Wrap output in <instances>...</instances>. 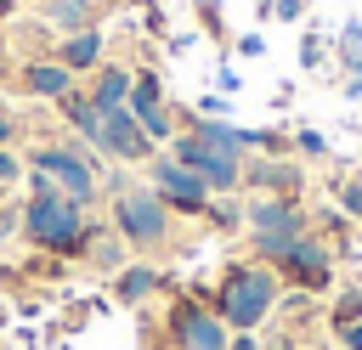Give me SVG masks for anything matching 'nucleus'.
I'll return each instance as SVG.
<instances>
[{
  "label": "nucleus",
  "instance_id": "nucleus-30",
  "mask_svg": "<svg viewBox=\"0 0 362 350\" xmlns=\"http://www.w3.org/2000/svg\"><path fill=\"white\" fill-rule=\"evenodd\" d=\"M232 45H238V51H243V56H260V51H266V40H260V34H238V40H232Z\"/></svg>",
  "mask_w": 362,
  "mask_h": 350
},
{
  "label": "nucleus",
  "instance_id": "nucleus-31",
  "mask_svg": "<svg viewBox=\"0 0 362 350\" xmlns=\"http://www.w3.org/2000/svg\"><path fill=\"white\" fill-rule=\"evenodd\" d=\"M141 23H147L153 34H164V11H158V6H147V11H141Z\"/></svg>",
  "mask_w": 362,
  "mask_h": 350
},
{
  "label": "nucleus",
  "instance_id": "nucleus-24",
  "mask_svg": "<svg viewBox=\"0 0 362 350\" xmlns=\"http://www.w3.org/2000/svg\"><path fill=\"white\" fill-rule=\"evenodd\" d=\"M339 209H345L351 220H362V169L345 175V186H339Z\"/></svg>",
  "mask_w": 362,
  "mask_h": 350
},
{
  "label": "nucleus",
  "instance_id": "nucleus-21",
  "mask_svg": "<svg viewBox=\"0 0 362 350\" xmlns=\"http://www.w3.org/2000/svg\"><path fill=\"white\" fill-rule=\"evenodd\" d=\"M339 68L345 73H362V23H345L339 28Z\"/></svg>",
  "mask_w": 362,
  "mask_h": 350
},
{
  "label": "nucleus",
  "instance_id": "nucleus-4",
  "mask_svg": "<svg viewBox=\"0 0 362 350\" xmlns=\"http://www.w3.org/2000/svg\"><path fill=\"white\" fill-rule=\"evenodd\" d=\"M28 169L45 175L57 192H68L79 209H90L102 198V175H96V152L85 141H68V147H34L28 152Z\"/></svg>",
  "mask_w": 362,
  "mask_h": 350
},
{
  "label": "nucleus",
  "instance_id": "nucleus-23",
  "mask_svg": "<svg viewBox=\"0 0 362 350\" xmlns=\"http://www.w3.org/2000/svg\"><path fill=\"white\" fill-rule=\"evenodd\" d=\"M192 6H198V23H204V34H209L215 45H232V34L221 28V6H215V0H192Z\"/></svg>",
  "mask_w": 362,
  "mask_h": 350
},
{
  "label": "nucleus",
  "instance_id": "nucleus-27",
  "mask_svg": "<svg viewBox=\"0 0 362 350\" xmlns=\"http://www.w3.org/2000/svg\"><path fill=\"white\" fill-rule=\"evenodd\" d=\"M272 17L277 23H305V0H272Z\"/></svg>",
  "mask_w": 362,
  "mask_h": 350
},
{
  "label": "nucleus",
  "instance_id": "nucleus-11",
  "mask_svg": "<svg viewBox=\"0 0 362 350\" xmlns=\"http://www.w3.org/2000/svg\"><path fill=\"white\" fill-rule=\"evenodd\" d=\"M243 226L249 231H311V215H305V203L300 198H255L249 209H243Z\"/></svg>",
  "mask_w": 362,
  "mask_h": 350
},
{
  "label": "nucleus",
  "instance_id": "nucleus-12",
  "mask_svg": "<svg viewBox=\"0 0 362 350\" xmlns=\"http://www.w3.org/2000/svg\"><path fill=\"white\" fill-rule=\"evenodd\" d=\"M158 288H170V282H164V277H158V265H147V260H130L124 271H113V299H119V305H130V310H136V305H147Z\"/></svg>",
  "mask_w": 362,
  "mask_h": 350
},
{
  "label": "nucleus",
  "instance_id": "nucleus-8",
  "mask_svg": "<svg viewBox=\"0 0 362 350\" xmlns=\"http://www.w3.org/2000/svg\"><path fill=\"white\" fill-rule=\"evenodd\" d=\"M147 186L170 203V215H175V209H181V215H204L209 198H215V192L204 186V175H192L187 164H175L170 152H153V158H147Z\"/></svg>",
  "mask_w": 362,
  "mask_h": 350
},
{
  "label": "nucleus",
  "instance_id": "nucleus-10",
  "mask_svg": "<svg viewBox=\"0 0 362 350\" xmlns=\"http://www.w3.org/2000/svg\"><path fill=\"white\" fill-rule=\"evenodd\" d=\"M96 152H107V158H124V164H147L153 152H158V141L130 119V107H113V113H102V135H96Z\"/></svg>",
  "mask_w": 362,
  "mask_h": 350
},
{
  "label": "nucleus",
  "instance_id": "nucleus-3",
  "mask_svg": "<svg viewBox=\"0 0 362 350\" xmlns=\"http://www.w3.org/2000/svg\"><path fill=\"white\" fill-rule=\"evenodd\" d=\"M113 231L130 243V254L153 260L175 243V215L153 186H113Z\"/></svg>",
  "mask_w": 362,
  "mask_h": 350
},
{
  "label": "nucleus",
  "instance_id": "nucleus-37",
  "mask_svg": "<svg viewBox=\"0 0 362 350\" xmlns=\"http://www.w3.org/2000/svg\"><path fill=\"white\" fill-rule=\"evenodd\" d=\"M0 56H6V34H0Z\"/></svg>",
  "mask_w": 362,
  "mask_h": 350
},
{
  "label": "nucleus",
  "instance_id": "nucleus-22",
  "mask_svg": "<svg viewBox=\"0 0 362 350\" xmlns=\"http://www.w3.org/2000/svg\"><path fill=\"white\" fill-rule=\"evenodd\" d=\"M322 62H328V51H322L317 28H311V23H300V68H305V73H317Z\"/></svg>",
  "mask_w": 362,
  "mask_h": 350
},
{
  "label": "nucleus",
  "instance_id": "nucleus-38",
  "mask_svg": "<svg viewBox=\"0 0 362 350\" xmlns=\"http://www.w3.org/2000/svg\"><path fill=\"white\" fill-rule=\"evenodd\" d=\"M0 113H6V102H0Z\"/></svg>",
  "mask_w": 362,
  "mask_h": 350
},
{
  "label": "nucleus",
  "instance_id": "nucleus-19",
  "mask_svg": "<svg viewBox=\"0 0 362 350\" xmlns=\"http://www.w3.org/2000/svg\"><path fill=\"white\" fill-rule=\"evenodd\" d=\"M124 254H130V243H124L119 231H102V226H96V237H90V265L113 277V271H124V265H130Z\"/></svg>",
  "mask_w": 362,
  "mask_h": 350
},
{
  "label": "nucleus",
  "instance_id": "nucleus-1",
  "mask_svg": "<svg viewBox=\"0 0 362 350\" xmlns=\"http://www.w3.org/2000/svg\"><path fill=\"white\" fill-rule=\"evenodd\" d=\"M23 237L57 260H85L90 254V237H96V220H85V209L57 192L45 175H34V192L23 203Z\"/></svg>",
  "mask_w": 362,
  "mask_h": 350
},
{
  "label": "nucleus",
  "instance_id": "nucleus-35",
  "mask_svg": "<svg viewBox=\"0 0 362 350\" xmlns=\"http://www.w3.org/2000/svg\"><path fill=\"white\" fill-rule=\"evenodd\" d=\"M6 141H11V107L0 113V147H6Z\"/></svg>",
  "mask_w": 362,
  "mask_h": 350
},
{
  "label": "nucleus",
  "instance_id": "nucleus-14",
  "mask_svg": "<svg viewBox=\"0 0 362 350\" xmlns=\"http://www.w3.org/2000/svg\"><path fill=\"white\" fill-rule=\"evenodd\" d=\"M90 107L96 113H113V107H124L130 102V68H119V62H102L96 73H90Z\"/></svg>",
  "mask_w": 362,
  "mask_h": 350
},
{
  "label": "nucleus",
  "instance_id": "nucleus-28",
  "mask_svg": "<svg viewBox=\"0 0 362 350\" xmlns=\"http://www.w3.org/2000/svg\"><path fill=\"white\" fill-rule=\"evenodd\" d=\"M17 175H23V164H17V158H11L6 147H0V192H6V186H11Z\"/></svg>",
  "mask_w": 362,
  "mask_h": 350
},
{
  "label": "nucleus",
  "instance_id": "nucleus-5",
  "mask_svg": "<svg viewBox=\"0 0 362 350\" xmlns=\"http://www.w3.org/2000/svg\"><path fill=\"white\" fill-rule=\"evenodd\" d=\"M272 271L283 277V288L294 294H328L334 288V243H322L317 231H300L277 248Z\"/></svg>",
  "mask_w": 362,
  "mask_h": 350
},
{
  "label": "nucleus",
  "instance_id": "nucleus-13",
  "mask_svg": "<svg viewBox=\"0 0 362 350\" xmlns=\"http://www.w3.org/2000/svg\"><path fill=\"white\" fill-rule=\"evenodd\" d=\"M23 90H28V96H51V102H62V96L74 90V73H68L57 56H34V62L23 68Z\"/></svg>",
  "mask_w": 362,
  "mask_h": 350
},
{
  "label": "nucleus",
  "instance_id": "nucleus-25",
  "mask_svg": "<svg viewBox=\"0 0 362 350\" xmlns=\"http://www.w3.org/2000/svg\"><path fill=\"white\" fill-rule=\"evenodd\" d=\"M294 152L322 158V152H328V135H322V130H294Z\"/></svg>",
  "mask_w": 362,
  "mask_h": 350
},
{
  "label": "nucleus",
  "instance_id": "nucleus-9",
  "mask_svg": "<svg viewBox=\"0 0 362 350\" xmlns=\"http://www.w3.org/2000/svg\"><path fill=\"white\" fill-rule=\"evenodd\" d=\"M130 119L153 135V141H175V113L164 107V90H158V73L153 68H136L130 73Z\"/></svg>",
  "mask_w": 362,
  "mask_h": 350
},
{
  "label": "nucleus",
  "instance_id": "nucleus-20",
  "mask_svg": "<svg viewBox=\"0 0 362 350\" xmlns=\"http://www.w3.org/2000/svg\"><path fill=\"white\" fill-rule=\"evenodd\" d=\"M356 322H362V282H345V288L334 294L328 327H334V333H345V327H356Z\"/></svg>",
  "mask_w": 362,
  "mask_h": 350
},
{
  "label": "nucleus",
  "instance_id": "nucleus-29",
  "mask_svg": "<svg viewBox=\"0 0 362 350\" xmlns=\"http://www.w3.org/2000/svg\"><path fill=\"white\" fill-rule=\"evenodd\" d=\"M260 350H294V339H288V327H272V333L260 339Z\"/></svg>",
  "mask_w": 362,
  "mask_h": 350
},
{
  "label": "nucleus",
  "instance_id": "nucleus-7",
  "mask_svg": "<svg viewBox=\"0 0 362 350\" xmlns=\"http://www.w3.org/2000/svg\"><path fill=\"white\" fill-rule=\"evenodd\" d=\"M170 158L187 164L192 175H204L209 192H238V186H243V152H232V147H209V141H198V135L181 130V135L170 141Z\"/></svg>",
  "mask_w": 362,
  "mask_h": 350
},
{
  "label": "nucleus",
  "instance_id": "nucleus-39",
  "mask_svg": "<svg viewBox=\"0 0 362 350\" xmlns=\"http://www.w3.org/2000/svg\"><path fill=\"white\" fill-rule=\"evenodd\" d=\"M305 6H311V0H305Z\"/></svg>",
  "mask_w": 362,
  "mask_h": 350
},
{
  "label": "nucleus",
  "instance_id": "nucleus-33",
  "mask_svg": "<svg viewBox=\"0 0 362 350\" xmlns=\"http://www.w3.org/2000/svg\"><path fill=\"white\" fill-rule=\"evenodd\" d=\"M339 339H345V350H362V322H356V327H345Z\"/></svg>",
  "mask_w": 362,
  "mask_h": 350
},
{
  "label": "nucleus",
  "instance_id": "nucleus-6",
  "mask_svg": "<svg viewBox=\"0 0 362 350\" xmlns=\"http://www.w3.org/2000/svg\"><path fill=\"white\" fill-rule=\"evenodd\" d=\"M164 339H170V350H226L232 344V327L198 294H175L164 305Z\"/></svg>",
  "mask_w": 362,
  "mask_h": 350
},
{
  "label": "nucleus",
  "instance_id": "nucleus-18",
  "mask_svg": "<svg viewBox=\"0 0 362 350\" xmlns=\"http://www.w3.org/2000/svg\"><path fill=\"white\" fill-rule=\"evenodd\" d=\"M96 6L102 0H40V17L57 23V28H68V34H79V28L96 23Z\"/></svg>",
  "mask_w": 362,
  "mask_h": 350
},
{
  "label": "nucleus",
  "instance_id": "nucleus-34",
  "mask_svg": "<svg viewBox=\"0 0 362 350\" xmlns=\"http://www.w3.org/2000/svg\"><path fill=\"white\" fill-rule=\"evenodd\" d=\"M345 96H351V102H362V73H351V79H345Z\"/></svg>",
  "mask_w": 362,
  "mask_h": 350
},
{
  "label": "nucleus",
  "instance_id": "nucleus-32",
  "mask_svg": "<svg viewBox=\"0 0 362 350\" xmlns=\"http://www.w3.org/2000/svg\"><path fill=\"white\" fill-rule=\"evenodd\" d=\"M226 350H260V339H255V333H232V344H226Z\"/></svg>",
  "mask_w": 362,
  "mask_h": 350
},
{
  "label": "nucleus",
  "instance_id": "nucleus-15",
  "mask_svg": "<svg viewBox=\"0 0 362 350\" xmlns=\"http://www.w3.org/2000/svg\"><path fill=\"white\" fill-rule=\"evenodd\" d=\"M243 186H272V198H300L305 192V175L294 164H243Z\"/></svg>",
  "mask_w": 362,
  "mask_h": 350
},
{
  "label": "nucleus",
  "instance_id": "nucleus-16",
  "mask_svg": "<svg viewBox=\"0 0 362 350\" xmlns=\"http://www.w3.org/2000/svg\"><path fill=\"white\" fill-rule=\"evenodd\" d=\"M57 62H62L68 73H96V68H102V34H96V28L68 34V40L57 45Z\"/></svg>",
  "mask_w": 362,
  "mask_h": 350
},
{
  "label": "nucleus",
  "instance_id": "nucleus-26",
  "mask_svg": "<svg viewBox=\"0 0 362 350\" xmlns=\"http://www.w3.org/2000/svg\"><path fill=\"white\" fill-rule=\"evenodd\" d=\"M204 220H215V226H226V231H232V226H243V209H238V203H215V198H209Z\"/></svg>",
  "mask_w": 362,
  "mask_h": 350
},
{
  "label": "nucleus",
  "instance_id": "nucleus-17",
  "mask_svg": "<svg viewBox=\"0 0 362 350\" xmlns=\"http://www.w3.org/2000/svg\"><path fill=\"white\" fill-rule=\"evenodd\" d=\"M57 107H62V119H68V124L79 130V141H85V147L96 152V135H102V113L90 107V96H85V90H68V96H62Z\"/></svg>",
  "mask_w": 362,
  "mask_h": 350
},
{
  "label": "nucleus",
  "instance_id": "nucleus-2",
  "mask_svg": "<svg viewBox=\"0 0 362 350\" xmlns=\"http://www.w3.org/2000/svg\"><path fill=\"white\" fill-rule=\"evenodd\" d=\"M232 333H255L272 310H277V299H283V277L272 271V265H260V260H232L221 277H215V288L209 294H198Z\"/></svg>",
  "mask_w": 362,
  "mask_h": 350
},
{
  "label": "nucleus",
  "instance_id": "nucleus-36",
  "mask_svg": "<svg viewBox=\"0 0 362 350\" xmlns=\"http://www.w3.org/2000/svg\"><path fill=\"white\" fill-rule=\"evenodd\" d=\"M11 6H17V0H0V17H6V11H11Z\"/></svg>",
  "mask_w": 362,
  "mask_h": 350
}]
</instances>
